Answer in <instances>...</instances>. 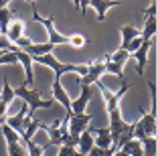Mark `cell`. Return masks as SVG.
I'll return each instance as SVG.
<instances>
[{
  "instance_id": "obj_13",
  "label": "cell",
  "mask_w": 158,
  "mask_h": 156,
  "mask_svg": "<svg viewBox=\"0 0 158 156\" xmlns=\"http://www.w3.org/2000/svg\"><path fill=\"white\" fill-rule=\"evenodd\" d=\"M150 43L152 41H142V45L132 53L130 57H134L138 61V73L144 75V67H146V61H148V51H150Z\"/></svg>"
},
{
  "instance_id": "obj_1",
  "label": "cell",
  "mask_w": 158,
  "mask_h": 156,
  "mask_svg": "<svg viewBox=\"0 0 158 156\" xmlns=\"http://www.w3.org/2000/svg\"><path fill=\"white\" fill-rule=\"evenodd\" d=\"M14 97H23V101L27 103V116L31 120L35 118V112L37 110H49L53 106V101L55 99H41V91L39 89H33V87H27V85H19V87L14 89Z\"/></svg>"
},
{
  "instance_id": "obj_17",
  "label": "cell",
  "mask_w": 158,
  "mask_h": 156,
  "mask_svg": "<svg viewBox=\"0 0 158 156\" xmlns=\"http://www.w3.org/2000/svg\"><path fill=\"white\" fill-rule=\"evenodd\" d=\"M53 49H55V47L49 45V43H33L31 47H27V49H24V53H28L31 57H43V55L53 53Z\"/></svg>"
},
{
  "instance_id": "obj_24",
  "label": "cell",
  "mask_w": 158,
  "mask_h": 156,
  "mask_svg": "<svg viewBox=\"0 0 158 156\" xmlns=\"http://www.w3.org/2000/svg\"><path fill=\"white\" fill-rule=\"evenodd\" d=\"M140 144H142L144 156H156V138H144V140H140Z\"/></svg>"
},
{
  "instance_id": "obj_2",
  "label": "cell",
  "mask_w": 158,
  "mask_h": 156,
  "mask_svg": "<svg viewBox=\"0 0 158 156\" xmlns=\"http://www.w3.org/2000/svg\"><path fill=\"white\" fill-rule=\"evenodd\" d=\"M31 8H33V19L47 28V35H49V41L47 43H49V45H53V47L55 45H69V37L61 35V32L55 28V23H53L55 19H43L41 14L37 12V4H35V2H31Z\"/></svg>"
},
{
  "instance_id": "obj_25",
  "label": "cell",
  "mask_w": 158,
  "mask_h": 156,
  "mask_svg": "<svg viewBox=\"0 0 158 156\" xmlns=\"http://www.w3.org/2000/svg\"><path fill=\"white\" fill-rule=\"evenodd\" d=\"M0 128H2V134H4V140H6V144H16V142H23V138H20L19 134L14 132V130L10 128V126L2 124Z\"/></svg>"
},
{
  "instance_id": "obj_5",
  "label": "cell",
  "mask_w": 158,
  "mask_h": 156,
  "mask_svg": "<svg viewBox=\"0 0 158 156\" xmlns=\"http://www.w3.org/2000/svg\"><path fill=\"white\" fill-rule=\"evenodd\" d=\"M93 116L91 114H71L67 116V134L73 138H79V134H83L87 130L89 122Z\"/></svg>"
},
{
  "instance_id": "obj_23",
  "label": "cell",
  "mask_w": 158,
  "mask_h": 156,
  "mask_svg": "<svg viewBox=\"0 0 158 156\" xmlns=\"http://www.w3.org/2000/svg\"><path fill=\"white\" fill-rule=\"evenodd\" d=\"M103 69H106V73H112V75H116V77H120L122 81H126V77H124V67L122 65H116V63H112V61H103Z\"/></svg>"
},
{
  "instance_id": "obj_26",
  "label": "cell",
  "mask_w": 158,
  "mask_h": 156,
  "mask_svg": "<svg viewBox=\"0 0 158 156\" xmlns=\"http://www.w3.org/2000/svg\"><path fill=\"white\" fill-rule=\"evenodd\" d=\"M106 59H107V61H112V63H116V65H122V67H124V65H126V61L130 59V55H128V53H126L124 49H118L116 53L107 55Z\"/></svg>"
},
{
  "instance_id": "obj_29",
  "label": "cell",
  "mask_w": 158,
  "mask_h": 156,
  "mask_svg": "<svg viewBox=\"0 0 158 156\" xmlns=\"http://www.w3.org/2000/svg\"><path fill=\"white\" fill-rule=\"evenodd\" d=\"M8 146V156H24V142H16V144H6Z\"/></svg>"
},
{
  "instance_id": "obj_16",
  "label": "cell",
  "mask_w": 158,
  "mask_h": 156,
  "mask_svg": "<svg viewBox=\"0 0 158 156\" xmlns=\"http://www.w3.org/2000/svg\"><path fill=\"white\" fill-rule=\"evenodd\" d=\"M91 148H93V134L89 132V128H87L83 134H79V142H77V148H75V150H77L79 154L87 156Z\"/></svg>"
},
{
  "instance_id": "obj_6",
  "label": "cell",
  "mask_w": 158,
  "mask_h": 156,
  "mask_svg": "<svg viewBox=\"0 0 158 156\" xmlns=\"http://www.w3.org/2000/svg\"><path fill=\"white\" fill-rule=\"evenodd\" d=\"M106 73V69H103V59H98L89 63V71L87 75L83 77H79V87H91L93 83H99V77Z\"/></svg>"
},
{
  "instance_id": "obj_27",
  "label": "cell",
  "mask_w": 158,
  "mask_h": 156,
  "mask_svg": "<svg viewBox=\"0 0 158 156\" xmlns=\"http://www.w3.org/2000/svg\"><path fill=\"white\" fill-rule=\"evenodd\" d=\"M87 43H91V39H87L85 35H73V37H69V45L75 47V49H81Z\"/></svg>"
},
{
  "instance_id": "obj_19",
  "label": "cell",
  "mask_w": 158,
  "mask_h": 156,
  "mask_svg": "<svg viewBox=\"0 0 158 156\" xmlns=\"http://www.w3.org/2000/svg\"><path fill=\"white\" fill-rule=\"evenodd\" d=\"M156 16H146L144 19V28H142V32H140V39L142 41H152V37L156 35Z\"/></svg>"
},
{
  "instance_id": "obj_7",
  "label": "cell",
  "mask_w": 158,
  "mask_h": 156,
  "mask_svg": "<svg viewBox=\"0 0 158 156\" xmlns=\"http://www.w3.org/2000/svg\"><path fill=\"white\" fill-rule=\"evenodd\" d=\"M27 112H28L27 106H23V110H19L16 114L12 116V118H8V116H6V122H4V124L10 126V128H12L14 132L19 134V136H23V134H24V130H27L28 122H31V118L27 116Z\"/></svg>"
},
{
  "instance_id": "obj_31",
  "label": "cell",
  "mask_w": 158,
  "mask_h": 156,
  "mask_svg": "<svg viewBox=\"0 0 158 156\" xmlns=\"http://www.w3.org/2000/svg\"><path fill=\"white\" fill-rule=\"evenodd\" d=\"M57 156H83V154H79L75 148H69V146H59V154Z\"/></svg>"
},
{
  "instance_id": "obj_28",
  "label": "cell",
  "mask_w": 158,
  "mask_h": 156,
  "mask_svg": "<svg viewBox=\"0 0 158 156\" xmlns=\"http://www.w3.org/2000/svg\"><path fill=\"white\" fill-rule=\"evenodd\" d=\"M24 146H27L28 156H43V152H45V146H39V144H35L33 140L24 142Z\"/></svg>"
},
{
  "instance_id": "obj_30",
  "label": "cell",
  "mask_w": 158,
  "mask_h": 156,
  "mask_svg": "<svg viewBox=\"0 0 158 156\" xmlns=\"http://www.w3.org/2000/svg\"><path fill=\"white\" fill-rule=\"evenodd\" d=\"M16 55H14L12 51H2L0 53V65H16Z\"/></svg>"
},
{
  "instance_id": "obj_4",
  "label": "cell",
  "mask_w": 158,
  "mask_h": 156,
  "mask_svg": "<svg viewBox=\"0 0 158 156\" xmlns=\"http://www.w3.org/2000/svg\"><path fill=\"white\" fill-rule=\"evenodd\" d=\"M45 132L49 134V142L45 144V148L63 146V144H65V138L69 136V134H67V116L61 120V122H57L55 126H47Z\"/></svg>"
},
{
  "instance_id": "obj_14",
  "label": "cell",
  "mask_w": 158,
  "mask_h": 156,
  "mask_svg": "<svg viewBox=\"0 0 158 156\" xmlns=\"http://www.w3.org/2000/svg\"><path fill=\"white\" fill-rule=\"evenodd\" d=\"M23 37H24V23H23V19L10 20L8 31H6V39L14 45V43L19 41V39H23Z\"/></svg>"
},
{
  "instance_id": "obj_32",
  "label": "cell",
  "mask_w": 158,
  "mask_h": 156,
  "mask_svg": "<svg viewBox=\"0 0 158 156\" xmlns=\"http://www.w3.org/2000/svg\"><path fill=\"white\" fill-rule=\"evenodd\" d=\"M140 45H142V39H140V37H136V39H134V41H132V43H130V45L126 47V49H124V51H126V53H128V55H132V53H134V51H136V49H138V47H140Z\"/></svg>"
},
{
  "instance_id": "obj_22",
  "label": "cell",
  "mask_w": 158,
  "mask_h": 156,
  "mask_svg": "<svg viewBox=\"0 0 158 156\" xmlns=\"http://www.w3.org/2000/svg\"><path fill=\"white\" fill-rule=\"evenodd\" d=\"M120 150L126 152L128 156H144V154H142V144H140L138 140H130V142H126Z\"/></svg>"
},
{
  "instance_id": "obj_21",
  "label": "cell",
  "mask_w": 158,
  "mask_h": 156,
  "mask_svg": "<svg viewBox=\"0 0 158 156\" xmlns=\"http://www.w3.org/2000/svg\"><path fill=\"white\" fill-rule=\"evenodd\" d=\"M10 20H12V10H10L8 6L0 8V35H2V37H6V31H8Z\"/></svg>"
},
{
  "instance_id": "obj_9",
  "label": "cell",
  "mask_w": 158,
  "mask_h": 156,
  "mask_svg": "<svg viewBox=\"0 0 158 156\" xmlns=\"http://www.w3.org/2000/svg\"><path fill=\"white\" fill-rule=\"evenodd\" d=\"M93 134V146L95 148H102V150H110L114 148V142H112V134L107 128H95V130H89Z\"/></svg>"
},
{
  "instance_id": "obj_20",
  "label": "cell",
  "mask_w": 158,
  "mask_h": 156,
  "mask_svg": "<svg viewBox=\"0 0 158 156\" xmlns=\"http://www.w3.org/2000/svg\"><path fill=\"white\" fill-rule=\"evenodd\" d=\"M47 128V124H43V122H39L37 118H33L31 122H28V126H27V130H24V134L20 138H23V142H28V140H33L35 138V134L39 132V130H45Z\"/></svg>"
},
{
  "instance_id": "obj_10",
  "label": "cell",
  "mask_w": 158,
  "mask_h": 156,
  "mask_svg": "<svg viewBox=\"0 0 158 156\" xmlns=\"http://www.w3.org/2000/svg\"><path fill=\"white\" fill-rule=\"evenodd\" d=\"M51 91H53V99L59 101L61 106L65 108V116H71V99H69V95H67V91L63 89V85H61V79H55V81H53Z\"/></svg>"
},
{
  "instance_id": "obj_3",
  "label": "cell",
  "mask_w": 158,
  "mask_h": 156,
  "mask_svg": "<svg viewBox=\"0 0 158 156\" xmlns=\"http://www.w3.org/2000/svg\"><path fill=\"white\" fill-rule=\"evenodd\" d=\"M98 85H99V89H102L103 97H106V110H107V116H110V114H116V112H120V101H122V97L128 93V89H130L128 81H122L120 91H112V89L106 87L103 83H98Z\"/></svg>"
},
{
  "instance_id": "obj_15",
  "label": "cell",
  "mask_w": 158,
  "mask_h": 156,
  "mask_svg": "<svg viewBox=\"0 0 158 156\" xmlns=\"http://www.w3.org/2000/svg\"><path fill=\"white\" fill-rule=\"evenodd\" d=\"M142 130H144L146 138H156V118L150 116V112H144L142 110V118L138 120Z\"/></svg>"
},
{
  "instance_id": "obj_18",
  "label": "cell",
  "mask_w": 158,
  "mask_h": 156,
  "mask_svg": "<svg viewBox=\"0 0 158 156\" xmlns=\"http://www.w3.org/2000/svg\"><path fill=\"white\" fill-rule=\"evenodd\" d=\"M120 35H122V47L120 49H126L136 37H140V31L136 27H132V24H124V27L120 28Z\"/></svg>"
},
{
  "instance_id": "obj_11",
  "label": "cell",
  "mask_w": 158,
  "mask_h": 156,
  "mask_svg": "<svg viewBox=\"0 0 158 156\" xmlns=\"http://www.w3.org/2000/svg\"><path fill=\"white\" fill-rule=\"evenodd\" d=\"M120 2L118 0H87V6H91L98 14V20H103L106 19V12L114 6H118Z\"/></svg>"
},
{
  "instance_id": "obj_8",
  "label": "cell",
  "mask_w": 158,
  "mask_h": 156,
  "mask_svg": "<svg viewBox=\"0 0 158 156\" xmlns=\"http://www.w3.org/2000/svg\"><path fill=\"white\" fill-rule=\"evenodd\" d=\"M14 55H16V61H19L20 65H23L24 69V85H33L35 83V75H33V57L28 55V53H24V51L16 49L14 51Z\"/></svg>"
},
{
  "instance_id": "obj_12",
  "label": "cell",
  "mask_w": 158,
  "mask_h": 156,
  "mask_svg": "<svg viewBox=\"0 0 158 156\" xmlns=\"http://www.w3.org/2000/svg\"><path fill=\"white\" fill-rule=\"evenodd\" d=\"M89 99H91V87H81V93L75 101H71V114H85Z\"/></svg>"
}]
</instances>
